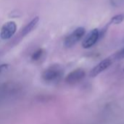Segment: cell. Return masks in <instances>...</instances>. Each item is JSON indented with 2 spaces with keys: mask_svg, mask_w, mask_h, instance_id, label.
Returning <instances> with one entry per match:
<instances>
[{
  "mask_svg": "<svg viewBox=\"0 0 124 124\" xmlns=\"http://www.w3.org/2000/svg\"><path fill=\"white\" fill-rule=\"evenodd\" d=\"M63 73L62 68L59 64H53L46 68L42 73V78L46 82H54L60 79Z\"/></svg>",
  "mask_w": 124,
  "mask_h": 124,
  "instance_id": "1",
  "label": "cell"
},
{
  "mask_svg": "<svg viewBox=\"0 0 124 124\" xmlns=\"http://www.w3.org/2000/svg\"><path fill=\"white\" fill-rule=\"evenodd\" d=\"M85 29L84 27H78L71 34H70L64 41V45L65 48H70L78 43L85 34Z\"/></svg>",
  "mask_w": 124,
  "mask_h": 124,
  "instance_id": "2",
  "label": "cell"
},
{
  "mask_svg": "<svg viewBox=\"0 0 124 124\" xmlns=\"http://www.w3.org/2000/svg\"><path fill=\"white\" fill-rule=\"evenodd\" d=\"M113 62H114V59L113 58V56H110L104 60H102V61H100L97 65H96L89 72V76L91 77H95L97 75H99L100 73H102V72H104L105 69H107L109 67H110V65L113 64Z\"/></svg>",
  "mask_w": 124,
  "mask_h": 124,
  "instance_id": "3",
  "label": "cell"
},
{
  "mask_svg": "<svg viewBox=\"0 0 124 124\" xmlns=\"http://www.w3.org/2000/svg\"><path fill=\"white\" fill-rule=\"evenodd\" d=\"M17 30V24L15 21L10 20L5 23L0 31V37L2 39H10L16 32Z\"/></svg>",
  "mask_w": 124,
  "mask_h": 124,
  "instance_id": "4",
  "label": "cell"
},
{
  "mask_svg": "<svg viewBox=\"0 0 124 124\" xmlns=\"http://www.w3.org/2000/svg\"><path fill=\"white\" fill-rule=\"evenodd\" d=\"M86 72L83 69L78 68L70 72L65 77V82L70 85L76 84L84 79Z\"/></svg>",
  "mask_w": 124,
  "mask_h": 124,
  "instance_id": "5",
  "label": "cell"
},
{
  "mask_svg": "<svg viewBox=\"0 0 124 124\" xmlns=\"http://www.w3.org/2000/svg\"><path fill=\"white\" fill-rule=\"evenodd\" d=\"M100 37V31L97 29H94L90 31L84 37L82 42V47L85 49H88L94 46Z\"/></svg>",
  "mask_w": 124,
  "mask_h": 124,
  "instance_id": "6",
  "label": "cell"
},
{
  "mask_svg": "<svg viewBox=\"0 0 124 124\" xmlns=\"http://www.w3.org/2000/svg\"><path fill=\"white\" fill-rule=\"evenodd\" d=\"M39 22V16H36L34 17L28 24H26L25 26V27L23 29L22 31H21V35L22 37H25L26 35H28L29 33H31L35 28L36 26L38 25Z\"/></svg>",
  "mask_w": 124,
  "mask_h": 124,
  "instance_id": "7",
  "label": "cell"
},
{
  "mask_svg": "<svg viewBox=\"0 0 124 124\" xmlns=\"http://www.w3.org/2000/svg\"><path fill=\"white\" fill-rule=\"evenodd\" d=\"M44 53V51L42 48H39L37 49L36 51H34L32 55H31V59L33 61H37L39 60H40L43 56V54Z\"/></svg>",
  "mask_w": 124,
  "mask_h": 124,
  "instance_id": "8",
  "label": "cell"
},
{
  "mask_svg": "<svg viewBox=\"0 0 124 124\" xmlns=\"http://www.w3.org/2000/svg\"><path fill=\"white\" fill-rule=\"evenodd\" d=\"M124 20V14H118V15H116L113 16L111 18V20L110 21V24H114V25H118V24L121 23Z\"/></svg>",
  "mask_w": 124,
  "mask_h": 124,
  "instance_id": "9",
  "label": "cell"
},
{
  "mask_svg": "<svg viewBox=\"0 0 124 124\" xmlns=\"http://www.w3.org/2000/svg\"><path fill=\"white\" fill-rule=\"evenodd\" d=\"M113 58L114 61H118V60H122L124 58V48L114 53L113 56Z\"/></svg>",
  "mask_w": 124,
  "mask_h": 124,
  "instance_id": "10",
  "label": "cell"
},
{
  "mask_svg": "<svg viewBox=\"0 0 124 124\" xmlns=\"http://www.w3.org/2000/svg\"></svg>",
  "mask_w": 124,
  "mask_h": 124,
  "instance_id": "11",
  "label": "cell"
}]
</instances>
